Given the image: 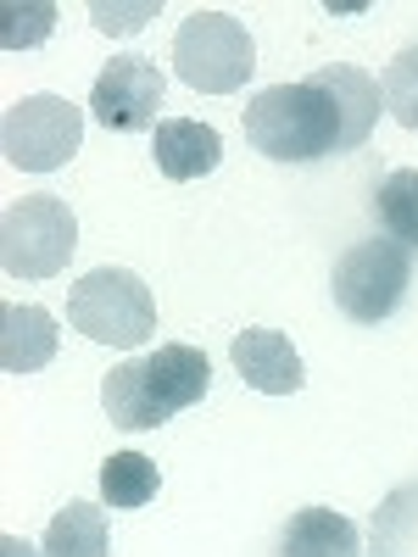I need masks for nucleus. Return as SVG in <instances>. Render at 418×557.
Wrapping results in <instances>:
<instances>
[{
	"label": "nucleus",
	"mask_w": 418,
	"mask_h": 557,
	"mask_svg": "<svg viewBox=\"0 0 418 557\" xmlns=\"http://www.w3.org/2000/svg\"><path fill=\"white\" fill-rule=\"evenodd\" d=\"M212 391V362L201 346H157L146 357L118 362L101 380V407L107 424L118 430H157L184 407H196Z\"/></svg>",
	"instance_id": "f257e3e1"
},
{
	"label": "nucleus",
	"mask_w": 418,
	"mask_h": 557,
	"mask_svg": "<svg viewBox=\"0 0 418 557\" xmlns=\"http://www.w3.org/2000/svg\"><path fill=\"white\" fill-rule=\"evenodd\" d=\"M246 139L268 162H318L341 151V112L318 78L273 84L246 107Z\"/></svg>",
	"instance_id": "f03ea898"
},
{
	"label": "nucleus",
	"mask_w": 418,
	"mask_h": 557,
	"mask_svg": "<svg viewBox=\"0 0 418 557\" xmlns=\"http://www.w3.org/2000/svg\"><path fill=\"white\" fill-rule=\"evenodd\" d=\"M67 323L84 341H96V346H118V351L146 346L157 335L151 285L134 268H96V273H84L73 285Z\"/></svg>",
	"instance_id": "7ed1b4c3"
},
{
	"label": "nucleus",
	"mask_w": 418,
	"mask_h": 557,
	"mask_svg": "<svg viewBox=\"0 0 418 557\" xmlns=\"http://www.w3.org/2000/svg\"><path fill=\"white\" fill-rule=\"evenodd\" d=\"M173 73L201 96H235L257 73V45L229 12H190L173 34Z\"/></svg>",
	"instance_id": "20e7f679"
},
{
	"label": "nucleus",
	"mask_w": 418,
	"mask_h": 557,
	"mask_svg": "<svg viewBox=\"0 0 418 557\" xmlns=\"http://www.w3.org/2000/svg\"><path fill=\"white\" fill-rule=\"evenodd\" d=\"M78 251V218L57 196H17L0 212V268L12 278H51Z\"/></svg>",
	"instance_id": "39448f33"
},
{
	"label": "nucleus",
	"mask_w": 418,
	"mask_h": 557,
	"mask_svg": "<svg viewBox=\"0 0 418 557\" xmlns=\"http://www.w3.org/2000/svg\"><path fill=\"white\" fill-rule=\"evenodd\" d=\"M78 139H84V112L62 96L12 101L0 117V157L23 173H57L62 162L78 157Z\"/></svg>",
	"instance_id": "423d86ee"
},
{
	"label": "nucleus",
	"mask_w": 418,
	"mask_h": 557,
	"mask_svg": "<svg viewBox=\"0 0 418 557\" xmlns=\"http://www.w3.org/2000/svg\"><path fill=\"white\" fill-rule=\"evenodd\" d=\"M413 285V251H402L396 240H362L352 246L341 262H335V307L352 318V323H385L402 296Z\"/></svg>",
	"instance_id": "0eeeda50"
},
{
	"label": "nucleus",
	"mask_w": 418,
	"mask_h": 557,
	"mask_svg": "<svg viewBox=\"0 0 418 557\" xmlns=\"http://www.w3.org/2000/svg\"><path fill=\"white\" fill-rule=\"evenodd\" d=\"M162 96H168V78L157 62L146 57H112L96 78V89H89V112L101 117V128L112 134H146L162 112Z\"/></svg>",
	"instance_id": "6e6552de"
},
{
	"label": "nucleus",
	"mask_w": 418,
	"mask_h": 557,
	"mask_svg": "<svg viewBox=\"0 0 418 557\" xmlns=\"http://www.w3.org/2000/svg\"><path fill=\"white\" fill-rule=\"evenodd\" d=\"M229 357H235V374L251 391H262V396H296L307 385L302 351L291 346V335H279V330H241L235 346H229Z\"/></svg>",
	"instance_id": "1a4fd4ad"
},
{
	"label": "nucleus",
	"mask_w": 418,
	"mask_h": 557,
	"mask_svg": "<svg viewBox=\"0 0 418 557\" xmlns=\"http://www.w3.org/2000/svg\"><path fill=\"white\" fill-rule=\"evenodd\" d=\"M57 357V318L34 301L0 307V368L7 374H39Z\"/></svg>",
	"instance_id": "9d476101"
},
{
	"label": "nucleus",
	"mask_w": 418,
	"mask_h": 557,
	"mask_svg": "<svg viewBox=\"0 0 418 557\" xmlns=\"http://www.w3.org/2000/svg\"><path fill=\"white\" fill-rule=\"evenodd\" d=\"M218 162H223V139H218L212 123H196V117H162L157 123V168H162V178L190 184V178H207Z\"/></svg>",
	"instance_id": "9b49d317"
},
{
	"label": "nucleus",
	"mask_w": 418,
	"mask_h": 557,
	"mask_svg": "<svg viewBox=\"0 0 418 557\" xmlns=\"http://www.w3.org/2000/svg\"><path fill=\"white\" fill-rule=\"evenodd\" d=\"M323 89H330V101L341 112V151H357L368 146V134H374L385 101H380V84L368 78L362 67H318L312 73Z\"/></svg>",
	"instance_id": "f8f14e48"
},
{
	"label": "nucleus",
	"mask_w": 418,
	"mask_h": 557,
	"mask_svg": "<svg viewBox=\"0 0 418 557\" xmlns=\"http://www.w3.org/2000/svg\"><path fill=\"white\" fill-rule=\"evenodd\" d=\"M279 557H362V530L330 507H302L279 535Z\"/></svg>",
	"instance_id": "ddd939ff"
},
{
	"label": "nucleus",
	"mask_w": 418,
	"mask_h": 557,
	"mask_svg": "<svg viewBox=\"0 0 418 557\" xmlns=\"http://www.w3.org/2000/svg\"><path fill=\"white\" fill-rule=\"evenodd\" d=\"M45 557H112V530L96 502H67L62 513L45 524Z\"/></svg>",
	"instance_id": "4468645a"
},
{
	"label": "nucleus",
	"mask_w": 418,
	"mask_h": 557,
	"mask_svg": "<svg viewBox=\"0 0 418 557\" xmlns=\"http://www.w3.org/2000/svg\"><path fill=\"white\" fill-rule=\"evenodd\" d=\"M374 223L402 251H418V168H396L374 190Z\"/></svg>",
	"instance_id": "2eb2a0df"
},
{
	"label": "nucleus",
	"mask_w": 418,
	"mask_h": 557,
	"mask_svg": "<svg viewBox=\"0 0 418 557\" xmlns=\"http://www.w3.org/2000/svg\"><path fill=\"white\" fill-rule=\"evenodd\" d=\"M162 491V474H157V462L146 451H112L101 462V502L107 507H146L151 496Z\"/></svg>",
	"instance_id": "dca6fc26"
},
{
	"label": "nucleus",
	"mask_w": 418,
	"mask_h": 557,
	"mask_svg": "<svg viewBox=\"0 0 418 557\" xmlns=\"http://www.w3.org/2000/svg\"><path fill=\"white\" fill-rule=\"evenodd\" d=\"M380 101L402 128L418 134V45L402 51V57H391V67L380 73Z\"/></svg>",
	"instance_id": "f3484780"
},
{
	"label": "nucleus",
	"mask_w": 418,
	"mask_h": 557,
	"mask_svg": "<svg viewBox=\"0 0 418 557\" xmlns=\"http://www.w3.org/2000/svg\"><path fill=\"white\" fill-rule=\"evenodd\" d=\"M51 17H57V7H0V45H7V51H28V45H39L45 34H51Z\"/></svg>",
	"instance_id": "a211bd4d"
},
{
	"label": "nucleus",
	"mask_w": 418,
	"mask_h": 557,
	"mask_svg": "<svg viewBox=\"0 0 418 557\" xmlns=\"http://www.w3.org/2000/svg\"><path fill=\"white\" fill-rule=\"evenodd\" d=\"M162 7L157 0H139V7H107V0H96V7H89V23H96L101 34H134L139 23H151Z\"/></svg>",
	"instance_id": "6ab92c4d"
},
{
	"label": "nucleus",
	"mask_w": 418,
	"mask_h": 557,
	"mask_svg": "<svg viewBox=\"0 0 418 557\" xmlns=\"http://www.w3.org/2000/svg\"><path fill=\"white\" fill-rule=\"evenodd\" d=\"M0 557H45V552H34L23 535H0Z\"/></svg>",
	"instance_id": "aec40b11"
}]
</instances>
